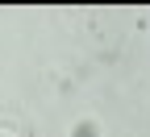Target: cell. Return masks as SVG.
<instances>
[{
    "label": "cell",
    "mask_w": 150,
    "mask_h": 137,
    "mask_svg": "<svg viewBox=\"0 0 150 137\" xmlns=\"http://www.w3.org/2000/svg\"><path fill=\"white\" fill-rule=\"evenodd\" d=\"M0 137H33L25 121H0Z\"/></svg>",
    "instance_id": "obj_1"
},
{
    "label": "cell",
    "mask_w": 150,
    "mask_h": 137,
    "mask_svg": "<svg viewBox=\"0 0 150 137\" xmlns=\"http://www.w3.org/2000/svg\"><path fill=\"white\" fill-rule=\"evenodd\" d=\"M71 137H100V125L92 121V116H88V121H75L71 125Z\"/></svg>",
    "instance_id": "obj_2"
}]
</instances>
